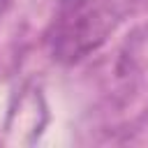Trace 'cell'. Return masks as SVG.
<instances>
[{"label": "cell", "mask_w": 148, "mask_h": 148, "mask_svg": "<svg viewBox=\"0 0 148 148\" xmlns=\"http://www.w3.org/2000/svg\"><path fill=\"white\" fill-rule=\"evenodd\" d=\"M111 16L102 14L99 9L92 12H81L74 21H67L58 35V58L65 60H76L83 58L90 49H95L104 35L109 32V28L113 25V21H109Z\"/></svg>", "instance_id": "obj_1"}, {"label": "cell", "mask_w": 148, "mask_h": 148, "mask_svg": "<svg viewBox=\"0 0 148 148\" xmlns=\"http://www.w3.org/2000/svg\"><path fill=\"white\" fill-rule=\"evenodd\" d=\"M62 2H65V5H79L81 0H62Z\"/></svg>", "instance_id": "obj_2"}]
</instances>
